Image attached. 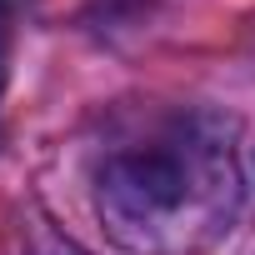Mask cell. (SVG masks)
Wrapping results in <instances>:
<instances>
[{"label": "cell", "instance_id": "cell-1", "mask_svg": "<svg viewBox=\"0 0 255 255\" xmlns=\"http://www.w3.org/2000/svg\"><path fill=\"white\" fill-rule=\"evenodd\" d=\"M110 190L125 195L135 210L175 205V200L185 195V170H180L170 155H160V150H150V155H125V160L110 165Z\"/></svg>", "mask_w": 255, "mask_h": 255}, {"label": "cell", "instance_id": "cell-2", "mask_svg": "<svg viewBox=\"0 0 255 255\" xmlns=\"http://www.w3.org/2000/svg\"><path fill=\"white\" fill-rule=\"evenodd\" d=\"M40 255H85V250H75V245H50V250H40Z\"/></svg>", "mask_w": 255, "mask_h": 255}, {"label": "cell", "instance_id": "cell-3", "mask_svg": "<svg viewBox=\"0 0 255 255\" xmlns=\"http://www.w3.org/2000/svg\"><path fill=\"white\" fill-rule=\"evenodd\" d=\"M0 95H5V35H0Z\"/></svg>", "mask_w": 255, "mask_h": 255}]
</instances>
